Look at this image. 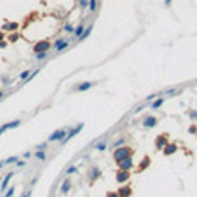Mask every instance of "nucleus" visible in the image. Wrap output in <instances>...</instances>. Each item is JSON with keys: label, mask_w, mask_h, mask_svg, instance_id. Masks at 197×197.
<instances>
[{"label": "nucleus", "mask_w": 197, "mask_h": 197, "mask_svg": "<svg viewBox=\"0 0 197 197\" xmlns=\"http://www.w3.org/2000/svg\"><path fill=\"white\" fill-rule=\"evenodd\" d=\"M133 154H135V150L132 149V147L121 145V147H116V149H114L112 157H114V161H116V163H119V161H123L125 157H130V156H133Z\"/></svg>", "instance_id": "obj_1"}, {"label": "nucleus", "mask_w": 197, "mask_h": 197, "mask_svg": "<svg viewBox=\"0 0 197 197\" xmlns=\"http://www.w3.org/2000/svg\"><path fill=\"white\" fill-rule=\"evenodd\" d=\"M83 128H85V123H78L76 126H68V133H66V137H64V139L61 140L59 144H61V145H66L71 139H75V137H76L78 133H80Z\"/></svg>", "instance_id": "obj_2"}, {"label": "nucleus", "mask_w": 197, "mask_h": 197, "mask_svg": "<svg viewBox=\"0 0 197 197\" xmlns=\"http://www.w3.org/2000/svg\"><path fill=\"white\" fill-rule=\"evenodd\" d=\"M66 133H68V128H57L55 132H52V133L48 135L47 142H48V144H54V142H61V140L66 137Z\"/></svg>", "instance_id": "obj_3"}, {"label": "nucleus", "mask_w": 197, "mask_h": 197, "mask_svg": "<svg viewBox=\"0 0 197 197\" xmlns=\"http://www.w3.org/2000/svg\"><path fill=\"white\" fill-rule=\"evenodd\" d=\"M73 38H57L55 42H54V50H55V54H62L66 48L69 47V43Z\"/></svg>", "instance_id": "obj_4"}, {"label": "nucleus", "mask_w": 197, "mask_h": 197, "mask_svg": "<svg viewBox=\"0 0 197 197\" xmlns=\"http://www.w3.org/2000/svg\"><path fill=\"white\" fill-rule=\"evenodd\" d=\"M50 47H52V43L48 42V40H40V42H37L35 45H33V52H35V54L48 52V50H50Z\"/></svg>", "instance_id": "obj_5"}, {"label": "nucleus", "mask_w": 197, "mask_h": 197, "mask_svg": "<svg viewBox=\"0 0 197 197\" xmlns=\"http://www.w3.org/2000/svg\"><path fill=\"white\" fill-rule=\"evenodd\" d=\"M118 164V170H125V171H132L133 170V156H130V157H125L123 161H119V163H116Z\"/></svg>", "instance_id": "obj_6"}, {"label": "nucleus", "mask_w": 197, "mask_h": 197, "mask_svg": "<svg viewBox=\"0 0 197 197\" xmlns=\"http://www.w3.org/2000/svg\"><path fill=\"white\" fill-rule=\"evenodd\" d=\"M14 175H16V171L11 170L5 176H4V178H2V181H0V195H2V194L7 190V185L11 183V180H12V176H14Z\"/></svg>", "instance_id": "obj_7"}, {"label": "nucleus", "mask_w": 197, "mask_h": 197, "mask_svg": "<svg viewBox=\"0 0 197 197\" xmlns=\"http://www.w3.org/2000/svg\"><path fill=\"white\" fill-rule=\"evenodd\" d=\"M130 178H132V171H125V170L116 171V181L118 183H126Z\"/></svg>", "instance_id": "obj_8"}, {"label": "nucleus", "mask_w": 197, "mask_h": 197, "mask_svg": "<svg viewBox=\"0 0 197 197\" xmlns=\"http://www.w3.org/2000/svg\"><path fill=\"white\" fill-rule=\"evenodd\" d=\"M100 176H102L100 168H97V166H93V164L88 168V181H95L97 178H100Z\"/></svg>", "instance_id": "obj_9"}, {"label": "nucleus", "mask_w": 197, "mask_h": 197, "mask_svg": "<svg viewBox=\"0 0 197 197\" xmlns=\"http://www.w3.org/2000/svg\"><path fill=\"white\" fill-rule=\"evenodd\" d=\"M21 119H14V121H11V123H5V125H2L0 126V135L2 133H5L7 130H14V128H17V126H21Z\"/></svg>", "instance_id": "obj_10"}, {"label": "nucleus", "mask_w": 197, "mask_h": 197, "mask_svg": "<svg viewBox=\"0 0 197 197\" xmlns=\"http://www.w3.org/2000/svg\"><path fill=\"white\" fill-rule=\"evenodd\" d=\"M107 142H109V137H107V135H104V137H102V139L95 144L93 150H97V152H104V150H107Z\"/></svg>", "instance_id": "obj_11"}, {"label": "nucleus", "mask_w": 197, "mask_h": 197, "mask_svg": "<svg viewBox=\"0 0 197 197\" xmlns=\"http://www.w3.org/2000/svg\"><path fill=\"white\" fill-rule=\"evenodd\" d=\"M157 123H159V121H157V118L150 114V116H145V118H144V121H142V126L149 130V128H154Z\"/></svg>", "instance_id": "obj_12"}, {"label": "nucleus", "mask_w": 197, "mask_h": 197, "mask_svg": "<svg viewBox=\"0 0 197 197\" xmlns=\"http://www.w3.org/2000/svg\"><path fill=\"white\" fill-rule=\"evenodd\" d=\"M71 187H73V181H71V178H64L62 183H61V188H59V192H61L62 195H66V194H69Z\"/></svg>", "instance_id": "obj_13"}, {"label": "nucleus", "mask_w": 197, "mask_h": 197, "mask_svg": "<svg viewBox=\"0 0 197 197\" xmlns=\"http://www.w3.org/2000/svg\"><path fill=\"white\" fill-rule=\"evenodd\" d=\"M97 85V81H83V83H80V85H76L73 90L76 92H86V90H90L92 86H95Z\"/></svg>", "instance_id": "obj_14"}, {"label": "nucleus", "mask_w": 197, "mask_h": 197, "mask_svg": "<svg viewBox=\"0 0 197 197\" xmlns=\"http://www.w3.org/2000/svg\"><path fill=\"white\" fill-rule=\"evenodd\" d=\"M166 144H168V135H166V133L159 135V137L156 139V142H154V145H156V149H157V150H163Z\"/></svg>", "instance_id": "obj_15"}, {"label": "nucleus", "mask_w": 197, "mask_h": 197, "mask_svg": "<svg viewBox=\"0 0 197 197\" xmlns=\"http://www.w3.org/2000/svg\"><path fill=\"white\" fill-rule=\"evenodd\" d=\"M17 30H19V23H14V21L4 23V26H2V31H5V33H14Z\"/></svg>", "instance_id": "obj_16"}, {"label": "nucleus", "mask_w": 197, "mask_h": 197, "mask_svg": "<svg viewBox=\"0 0 197 197\" xmlns=\"http://www.w3.org/2000/svg\"><path fill=\"white\" fill-rule=\"evenodd\" d=\"M116 192H118V195L119 197H132V194H133L132 187H119Z\"/></svg>", "instance_id": "obj_17"}, {"label": "nucleus", "mask_w": 197, "mask_h": 197, "mask_svg": "<svg viewBox=\"0 0 197 197\" xmlns=\"http://www.w3.org/2000/svg\"><path fill=\"white\" fill-rule=\"evenodd\" d=\"M176 150H178V147H176L175 144H166L164 149H163V154H164V156H171V154H175Z\"/></svg>", "instance_id": "obj_18"}, {"label": "nucleus", "mask_w": 197, "mask_h": 197, "mask_svg": "<svg viewBox=\"0 0 197 197\" xmlns=\"http://www.w3.org/2000/svg\"><path fill=\"white\" fill-rule=\"evenodd\" d=\"M150 104V109H154V111H157L163 104H164V97H157V99H154L152 102H149Z\"/></svg>", "instance_id": "obj_19"}, {"label": "nucleus", "mask_w": 197, "mask_h": 197, "mask_svg": "<svg viewBox=\"0 0 197 197\" xmlns=\"http://www.w3.org/2000/svg\"><path fill=\"white\" fill-rule=\"evenodd\" d=\"M85 31V24L83 23H80V24H76V28L73 30V37L76 38V42H78V38L81 37V33Z\"/></svg>", "instance_id": "obj_20"}, {"label": "nucleus", "mask_w": 197, "mask_h": 197, "mask_svg": "<svg viewBox=\"0 0 197 197\" xmlns=\"http://www.w3.org/2000/svg\"><path fill=\"white\" fill-rule=\"evenodd\" d=\"M181 93V88H168V90L163 92V95L164 97H176Z\"/></svg>", "instance_id": "obj_21"}, {"label": "nucleus", "mask_w": 197, "mask_h": 197, "mask_svg": "<svg viewBox=\"0 0 197 197\" xmlns=\"http://www.w3.org/2000/svg\"><path fill=\"white\" fill-rule=\"evenodd\" d=\"M92 30H93V24H90V26H85V31L81 33V37L78 38V42H83L85 38H88L90 37V33H92Z\"/></svg>", "instance_id": "obj_22"}, {"label": "nucleus", "mask_w": 197, "mask_h": 197, "mask_svg": "<svg viewBox=\"0 0 197 197\" xmlns=\"http://www.w3.org/2000/svg\"><path fill=\"white\" fill-rule=\"evenodd\" d=\"M149 164H150V157H149V156L142 157V161H140V166H139V171H144L145 168H149Z\"/></svg>", "instance_id": "obj_23"}, {"label": "nucleus", "mask_w": 197, "mask_h": 197, "mask_svg": "<svg viewBox=\"0 0 197 197\" xmlns=\"http://www.w3.org/2000/svg\"><path fill=\"white\" fill-rule=\"evenodd\" d=\"M35 159L37 161H45L47 159V150H35Z\"/></svg>", "instance_id": "obj_24"}, {"label": "nucleus", "mask_w": 197, "mask_h": 197, "mask_svg": "<svg viewBox=\"0 0 197 197\" xmlns=\"http://www.w3.org/2000/svg\"><path fill=\"white\" fill-rule=\"evenodd\" d=\"M97 7H99V2L97 0H88V11H90V14L97 12Z\"/></svg>", "instance_id": "obj_25"}, {"label": "nucleus", "mask_w": 197, "mask_h": 197, "mask_svg": "<svg viewBox=\"0 0 197 197\" xmlns=\"http://www.w3.org/2000/svg\"><path fill=\"white\" fill-rule=\"evenodd\" d=\"M75 173H78V166H75V164L68 166V168L64 170V175H66V176H68V175H75Z\"/></svg>", "instance_id": "obj_26"}, {"label": "nucleus", "mask_w": 197, "mask_h": 197, "mask_svg": "<svg viewBox=\"0 0 197 197\" xmlns=\"http://www.w3.org/2000/svg\"><path fill=\"white\" fill-rule=\"evenodd\" d=\"M126 144V139L125 137H121V139H118L114 144H112V149H116V147H121V145H125Z\"/></svg>", "instance_id": "obj_27"}, {"label": "nucleus", "mask_w": 197, "mask_h": 197, "mask_svg": "<svg viewBox=\"0 0 197 197\" xmlns=\"http://www.w3.org/2000/svg\"><path fill=\"white\" fill-rule=\"evenodd\" d=\"M14 192H16V187H9V188H7V192H4V194H2V197H14Z\"/></svg>", "instance_id": "obj_28"}, {"label": "nucleus", "mask_w": 197, "mask_h": 197, "mask_svg": "<svg viewBox=\"0 0 197 197\" xmlns=\"http://www.w3.org/2000/svg\"><path fill=\"white\" fill-rule=\"evenodd\" d=\"M17 159H19V156H11V157L4 159V163H5V166H9V164H14V163H16Z\"/></svg>", "instance_id": "obj_29"}, {"label": "nucleus", "mask_w": 197, "mask_h": 197, "mask_svg": "<svg viewBox=\"0 0 197 197\" xmlns=\"http://www.w3.org/2000/svg\"><path fill=\"white\" fill-rule=\"evenodd\" d=\"M48 57V52H40V54H35V59L37 61H45Z\"/></svg>", "instance_id": "obj_30"}, {"label": "nucleus", "mask_w": 197, "mask_h": 197, "mask_svg": "<svg viewBox=\"0 0 197 197\" xmlns=\"http://www.w3.org/2000/svg\"><path fill=\"white\" fill-rule=\"evenodd\" d=\"M47 147H48V142L45 140V142H42V144L35 145V150H47Z\"/></svg>", "instance_id": "obj_31"}, {"label": "nucleus", "mask_w": 197, "mask_h": 197, "mask_svg": "<svg viewBox=\"0 0 197 197\" xmlns=\"http://www.w3.org/2000/svg\"><path fill=\"white\" fill-rule=\"evenodd\" d=\"M14 164H16L17 170H21V168H24V166H26L28 163H26V159H17L16 163H14Z\"/></svg>", "instance_id": "obj_32"}, {"label": "nucleus", "mask_w": 197, "mask_h": 197, "mask_svg": "<svg viewBox=\"0 0 197 197\" xmlns=\"http://www.w3.org/2000/svg\"><path fill=\"white\" fill-rule=\"evenodd\" d=\"M78 5L81 11H85V9H88V0H78Z\"/></svg>", "instance_id": "obj_33"}, {"label": "nucleus", "mask_w": 197, "mask_h": 197, "mask_svg": "<svg viewBox=\"0 0 197 197\" xmlns=\"http://www.w3.org/2000/svg\"><path fill=\"white\" fill-rule=\"evenodd\" d=\"M17 40H19V33H17V31L11 33V37H9V42L14 43V42H17Z\"/></svg>", "instance_id": "obj_34"}, {"label": "nucleus", "mask_w": 197, "mask_h": 197, "mask_svg": "<svg viewBox=\"0 0 197 197\" xmlns=\"http://www.w3.org/2000/svg\"><path fill=\"white\" fill-rule=\"evenodd\" d=\"M188 114V118H190L192 121H197V111H194V109H190V111L187 112Z\"/></svg>", "instance_id": "obj_35"}, {"label": "nucleus", "mask_w": 197, "mask_h": 197, "mask_svg": "<svg viewBox=\"0 0 197 197\" xmlns=\"http://www.w3.org/2000/svg\"><path fill=\"white\" fill-rule=\"evenodd\" d=\"M30 73H31L30 69H24V71L21 73V75H19V80H23V81H24V80L28 78V76H30Z\"/></svg>", "instance_id": "obj_36"}, {"label": "nucleus", "mask_w": 197, "mask_h": 197, "mask_svg": "<svg viewBox=\"0 0 197 197\" xmlns=\"http://www.w3.org/2000/svg\"><path fill=\"white\" fill-rule=\"evenodd\" d=\"M73 30H75L73 24H69V23H68V24H64V31H66V33H73Z\"/></svg>", "instance_id": "obj_37"}, {"label": "nucleus", "mask_w": 197, "mask_h": 197, "mask_svg": "<svg viewBox=\"0 0 197 197\" xmlns=\"http://www.w3.org/2000/svg\"><path fill=\"white\" fill-rule=\"evenodd\" d=\"M11 83H12L11 78H7V76H4V78H2V85H4V86H9Z\"/></svg>", "instance_id": "obj_38"}, {"label": "nucleus", "mask_w": 197, "mask_h": 197, "mask_svg": "<svg viewBox=\"0 0 197 197\" xmlns=\"http://www.w3.org/2000/svg\"><path fill=\"white\" fill-rule=\"evenodd\" d=\"M145 106H147V102H144L142 106H139V107H137V109H135V111H133V114H139L140 111H144V109H145Z\"/></svg>", "instance_id": "obj_39"}, {"label": "nucleus", "mask_w": 197, "mask_h": 197, "mask_svg": "<svg viewBox=\"0 0 197 197\" xmlns=\"http://www.w3.org/2000/svg\"><path fill=\"white\" fill-rule=\"evenodd\" d=\"M31 156H33V152H31V150H26V152L23 154V159H28V157H31Z\"/></svg>", "instance_id": "obj_40"}, {"label": "nucleus", "mask_w": 197, "mask_h": 197, "mask_svg": "<svg viewBox=\"0 0 197 197\" xmlns=\"http://www.w3.org/2000/svg\"><path fill=\"white\" fill-rule=\"evenodd\" d=\"M188 133H194V135L197 133V128H195V125H192V126L188 128Z\"/></svg>", "instance_id": "obj_41"}, {"label": "nucleus", "mask_w": 197, "mask_h": 197, "mask_svg": "<svg viewBox=\"0 0 197 197\" xmlns=\"http://www.w3.org/2000/svg\"><path fill=\"white\" fill-rule=\"evenodd\" d=\"M107 197H119L118 192H107Z\"/></svg>", "instance_id": "obj_42"}, {"label": "nucleus", "mask_w": 197, "mask_h": 197, "mask_svg": "<svg viewBox=\"0 0 197 197\" xmlns=\"http://www.w3.org/2000/svg\"><path fill=\"white\" fill-rule=\"evenodd\" d=\"M7 47V42L5 40H0V48H5Z\"/></svg>", "instance_id": "obj_43"}, {"label": "nucleus", "mask_w": 197, "mask_h": 197, "mask_svg": "<svg viewBox=\"0 0 197 197\" xmlns=\"http://www.w3.org/2000/svg\"><path fill=\"white\" fill-rule=\"evenodd\" d=\"M171 2H173V0H164V7H170Z\"/></svg>", "instance_id": "obj_44"}, {"label": "nucleus", "mask_w": 197, "mask_h": 197, "mask_svg": "<svg viewBox=\"0 0 197 197\" xmlns=\"http://www.w3.org/2000/svg\"><path fill=\"white\" fill-rule=\"evenodd\" d=\"M37 181H38V178H33V180H31V187L37 185Z\"/></svg>", "instance_id": "obj_45"}, {"label": "nucleus", "mask_w": 197, "mask_h": 197, "mask_svg": "<svg viewBox=\"0 0 197 197\" xmlns=\"http://www.w3.org/2000/svg\"><path fill=\"white\" fill-rule=\"evenodd\" d=\"M2 168H5V163H4V161H0V170H2Z\"/></svg>", "instance_id": "obj_46"}, {"label": "nucleus", "mask_w": 197, "mask_h": 197, "mask_svg": "<svg viewBox=\"0 0 197 197\" xmlns=\"http://www.w3.org/2000/svg\"><path fill=\"white\" fill-rule=\"evenodd\" d=\"M4 97H5V93H4V92L0 90V100H2V99H4Z\"/></svg>", "instance_id": "obj_47"}, {"label": "nucleus", "mask_w": 197, "mask_h": 197, "mask_svg": "<svg viewBox=\"0 0 197 197\" xmlns=\"http://www.w3.org/2000/svg\"><path fill=\"white\" fill-rule=\"evenodd\" d=\"M2 178H4V176H0V181H2Z\"/></svg>", "instance_id": "obj_48"}, {"label": "nucleus", "mask_w": 197, "mask_h": 197, "mask_svg": "<svg viewBox=\"0 0 197 197\" xmlns=\"http://www.w3.org/2000/svg\"><path fill=\"white\" fill-rule=\"evenodd\" d=\"M195 137H197V133H195Z\"/></svg>", "instance_id": "obj_49"}]
</instances>
